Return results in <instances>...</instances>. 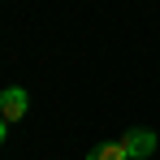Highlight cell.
Masks as SVG:
<instances>
[{"instance_id":"obj_1","label":"cell","mask_w":160,"mask_h":160,"mask_svg":"<svg viewBox=\"0 0 160 160\" xmlns=\"http://www.w3.org/2000/svg\"><path fill=\"white\" fill-rule=\"evenodd\" d=\"M121 147H126V156H130V160H147L152 152H156V134L134 126V130H126V134H121Z\"/></svg>"},{"instance_id":"obj_2","label":"cell","mask_w":160,"mask_h":160,"mask_svg":"<svg viewBox=\"0 0 160 160\" xmlns=\"http://www.w3.org/2000/svg\"><path fill=\"white\" fill-rule=\"evenodd\" d=\"M0 117H4V121H22V117H26V91H22V87L0 91Z\"/></svg>"},{"instance_id":"obj_3","label":"cell","mask_w":160,"mask_h":160,"mask_svg":"<svg viewBox=\"0 0 160 160\" xmlns=\"http://www.w3.org/2000/svg\"><path fill=\"white\" fill-rule=\"evenodd\" d=\"M87 160H130V156H126V147H121V143H104V147H95Z\"/></svg>"},{"instance_id":"obj_4","label":"cell","mask_w":160,"mask_h":160,"mask_svg":"<svg viewBox=\"0 0 160 160\" xmlns=\"http://www.w3.org/2000/svg\"><path fill=\"white\" fill-rule=\"evenodd\" d=\"M4 130H9V121H4V117H0V143H4Z\"/></svg>"}]
</instances>
